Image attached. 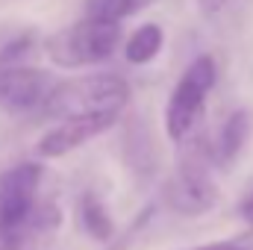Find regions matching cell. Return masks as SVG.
I'll list each match as a JSON object with an SVG mask.
<instances>
[{
	"label": "cell",
	"instance_id": "7c38bea8",
	"mask_svg": "<svg viewBox=\"0 0 253 250\" xmlns=\"http://www.w3.org/2000/svg\"><path fill=\"white\" fill-rule=\"evenodd\" d=\"M165 44V33L159 24H141L124 44V56L129 65H150Z\"/></svg>",
	"mask_w": 253,
	"mask_h": 250
},
{
	"label": "cell",
	"instance_id": "3957f363",
	"mask_svg": "<svg viewBox=\"0 0 253 250\" xmlns=\"http://www.w3.org/2000/svg\"><path fill=\"white\" fill-rule=\"evenodd\" d=\"M121 44V27L115 21L83 18L44 39V53L56 68H88L112 56Z\"/></svg>",
	"mask_w": 253,
	"mask_h": 250
},
{
	"label": "cell",
	"instance_id": "ba28073f",
	"mask_svg": "<svg viewBox=\"0 0 253 250\" xmlns=\"http://www.w3.org/2000/svg\"><path fill=\"white\" fill-rule=\"evenodd\" d=\"M62 224V209L53 200H39L30 215H24L18 224L0 230V250H30L44 236L56 233Z\"/></svg>",
	"mask_w": 253,
	"mask_h": 250
},
{
	"label": "cell",
	"instance_id": "e0dca14e",
	"mask_svg": "<svg viewBox=\"0 0 253 250\" xmlns=\"http://www.w3.org/2000/svg\"><path fill=\"white\" fill-rule=\"evenodd\" d=\"M227 3H230V0H197V6H200L203 15H218Z\"/></svg>",
	"mask_w": 253,
	"mask_h": 250
},
{
	"label": "cell",
	"instance_id": "7a4b0ae2",
	"mask_svg": "<svg viewBox=\"0 0 253 250\" xmlns=\"http://www.w3.org/2000/svg\"><path fill=\"white\" fill-rule=\"evenodd\" d=\"M212 144L206 138H197L191 141L180 159V168L177 174L165 183V191H162V200L168 209L186 215V218H194V215H203L209 209H215L218 203V188L212 183Z\"/></svg>",
	"mask_w": 253,
	"mask_h": 250
},
{
	"label": "cell",
	"instance_id": "ac0fdd59",
	"mask_svg": "<svg viewBox=\"0 0 253 250\" xmlns=\"http://www.w3.org/2000/svg\"><path fill=\"white\" fill-rule=\"evenodd\" d=\"M239 212H242V218L248 221V224H253V191L242 200V206H239Z\"/></svg>",
	"mask_w": 253,
	"mask_h": 250
},
{
	"label": "cell",
	"instance_id": "8992f818",
	"mask_svg": "<svg viewBox=\"0 0 253 250\" xmlns=\"http://www.w3.org/2000/svg\"><path fill=\"white\" fill-rule=\"evenodd\" d=\"M121 118V112H97V115H74V118H62V124H56L53 129H47L39 144L36 153L42 159H59L68 156L71 150L83 147L85 141L97 138L100 132H106L109 126H115V121Z\"/></svg>",
	"mask_w": 253,
	"mask_h": 250
},
{
	"label": "cell",
	"instance_id": "9c48e42d",
	"mask_svg": "<svg viewBox=\"0 0 253 250\" xmlns=\"http://www.w3.org/2000/svg\"><path fill=\"white\" fill-rule=\"evenodd\" d=\"M253 132V112L251 109H236L227 115V121L221 124L215 141H212V159L215 168H233L239 162V156L248 147V138Z\"/></svg>",
	"mask_w": 253,
	"mask_h": 250
},
{
	"label": "cell",
	"instance_id": "6da1fadb",
	"mask_svg": "<svg viewBox=\"0 0 253 250\" xmlns=\"http://www.w3.org/2000/svg\"><path fill=\"white\" fill-rule=\"evenodd\" d=\"M129 103V85L118 74H88L56 83L50 97L42 106L44 118H74V115H97V112H124Z\"/></svg>",
	"mask_w": 253,
	"mask_h": 250
},
{
	"label": "cell",
	"instance_id": "30bf717a",
	"mask_svg": "<svg viewBox=\"0 0 253 250\" xmlns=\"http://www.w3.org/2000/svg\"><path fill=\"white\" fill-rule=\"evenodd\" d=\"M124 159L138 180H147V177H153V171H156L159 156H156V147H153V132L144 126L141 118H129V121H126Z\"/></svg>",
	"mask_w": 253,
	"mask_h": 250
},
{
	"label": "cell",
	"instance_id": "4fadbf2b",
	"mask_svg": "<svg viewBox=\"0 0 253 250\" xmlns=\"http://www.w3.org/2000/svg\"><path fill=\"white\" fill-rule=\"evenodd\" d=\"M150 3H156V0H83V9H85V18L121 24L124 18L147 9Z\"/></svg>",
	"mask_w": 253,
	"mask_h": 250
},
{
	"label": "cell",
	"instance_id": "5bb4252c",
	"mask_svg": "<svg viewBox=\"0 0 253 250\" xmlns=\"http://www.w3.org/2000/svg\"><path fill=\"white\" fill-rule=\"evenodd\" d=\"M33 47H36V33H33V30L15 33L9 42L0 44V65H15L21 56H27Z\"/></svg>",
	"mask_w": 253,
	"mask_h": 250
},
{
	"label": "cell",
	"instance_id": "52a82bcc",
	"mask_svg": "<svg viewBox=\"0 0 253 250\" xmlns=\"http://www.w3.org/2000/svg\"><path fill=\"white\" fill-rule=\"evenodd\" d=\"M44 168L39 162H18L0 174V230L18 224L39 203L36 194L42 186Z\"/></svg>",
	"mask_w": 253,
	"mask_h": 250
},
{
	"label": "cell",
	"instance_id": "277c9868",
	"mask_svg": "<svg viewBox=\"0 0 253 250\" xmlns=\"http://www.w3.org/2000/svg\"><path fill=\"white\" fill-rule=\"evenodd\" d=\"M215 80H218V68H215L212 56H197L180 74V80L171 88V97L165 103V132L174 144L186 141L194 132L197 118L203 112V103H206L209 91L215 88Z\"/></svg>",
	"mask_w": 253,
	"mask_h": 250
},
{
	"label": "cell",
	"instance_id": "8fae6325",
	"mask_svg": "<svg viewBox=\"0 0 253 250\" xmlns=\"http://www.w3.org/2000/svg\"><path fill=\"white\" fill-rule=\"evenodd\" d=\"M77 212H80V224H83V230H85L94 242L109 245V242L115 239V224H112V218H109L103 200H100L94 191H85V194L80 197Z\"/></svg>",
	"mask_w": 253,
	"mask_h": 250
},
{
	"label": "cell",
	"instance_id": "5b68a950",
	"mask_svg": "<svg viewBox=\"0 0 253 250\" xmlns=\"http://www.w3.org/2000/svg\"><path fill=\"white\" fill-rule=\"evenodd\" d=\"M56 88L53 74L27 65H0V109H42Z\"/></svg>",
	"mask_w": 253,
	"mask_h": 250
},
{
	"label": "cell",
	"instance_id": "2e32d148",
	"mask_svg": "<svg viewBox=\"0 0 253 250\" xmlns=\"http://www.w3.org/2000/svg\"><path fill=\"white\" fill-rule=\"evenodd\" d=\"M191 250H253V245H245V242H218V245H203V248H191Z\"/></svg>",
	"mask_w": 253,
	"mask_h": 250
},
{
	"label": "cell",
	"instance_id": "9a60e30c",
	"mask_svg": "<svg viewBox=\"0 0 253 250\" xmlns=\"http://www.w3.org/2000/svg\"><path fill=\"white\" fill-rule=\"evenodd\" d=\"M150 218H153V206L141 209V215H138V218H135V221H132V224L126 227V233H121V236H115V239H112L109 245H103V248H106V250H129V245L135 242V236H138V233L144 230V224H147Z\"/></svg>",
	"mask_w": 253,
	"mask_h": 250
}]
</instances>
